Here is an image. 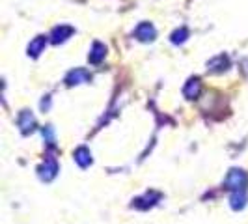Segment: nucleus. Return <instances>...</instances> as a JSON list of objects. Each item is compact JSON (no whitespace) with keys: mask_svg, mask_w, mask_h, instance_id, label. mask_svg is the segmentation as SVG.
<instances>
[{"mask_svg":"<svg viewBox=\"0 0 248 224\" xmlns=\"http://www.w3.org/2000/svg\"><path fill=\"white\" fill-rule=\"evenodd\" d=\"M19 125H21V129L23 131H32V125H34V118L30 116V112H23L21 114V120H19Z\"/></svg>","mask_w":248,"mask_h":224,"instance_id":"obj_6","label":"nucleus"},{"mask_svg":"<svg viewBox=\"0 0 248 224\" xmlns=\"http://www.w3.org/2000/svg\"><path fill=\"white\" fill-rule=\"evenodd\" d=\"M56 170H58L56 161H54V159H47V164L43 166V172H41L43 179H52V177H54V174H56Z\"/></svg>","mask_w":248,"mask_h":224,"instance_id":"obj_5","label":"nucleus"},{"mask_svg":"<svg viewBox=\"0 0 248 224\" xmlns=\"http://www.w3.org/2000/svg\"><path fill=\"white\" fill-rule=\"evenodd\" d=\"M153 36H155V30H153V26L149 25V23H144V25H140L137 28V37H140L142 41L153 39Z\"/></svg>","mask_w":248,"mask_h":224,"instance_id":"obj_2","label":"nucleus"},{"mask_svg":"<svg viewBox=\"0 0 248 224\" xmlns=\"http://www.w3.org/2000/svg\"><path fill=\"white\" fill-rule=\"evenodd\" d=\"M45 43H47V39H45V37H37L36 41L28 47V52H32V54L36 56V54H39V50L45 47Z\"/></svg>","mask_w":248,"mask_h":224,"instance_id":"obj_8","label":"nucleus"},{"mask_svg":"<svg viewBox=\"0 0 248 224\" xmlns=\"http://www.w3.org/2000/svg\"><path fill=\"white\" fill-rule=\"evenodd\" d=\"M103 56H105V47H103L101 43H95V45H93V50H92V54H90V60H92L93 64H97Z\"/></svg>","mask_w":248,"mask_h":224,"instance_id":"obj_7","label":"nucleus"},{"mask_svg":"<svg viewBox=\"0 0 248 224\" xmlns=\"http://www.w3.org/2000/svg\"><path fill=\"white\" fill-rule=\"evenodd\" d=\"M245 183H247V176L241 170H232L228 179H226V185L230 187L232 191H245Z\"/></svg>","mask_w":248,"mask_h":224,"instance_id":"obj_1","label":"nucleus"},{"mask_svg":"<svg viewBox=\"0 0 248 224\" xmlns=\"http://www.w3.org/2000/svg\"><path fill=\"white\" fill-rule=\"evenodd\" d=\"M75 161L78 162L82 168L84 166H88L90 162H92V157H90V151H88L86 148H80V149H77V153H75Z\"/></svg>","mask_w":248,"mask_h":224,"instance_id":"obj_4","label":"nucleus"},{"mask_svg":"<svg viewBox=\"0 0 248 224\" xmlns=\"http://www.w3.org/2000/svg\"><path fill=\"white\" fill-rule=\"evenodd\" d=\"M69 34H71V28H67V26H62V28H56V30H54V34H52V41H56V43H58V41H63V39H65V37L63 36H69Z\"/></svg>","mask_w":248,"mask_h":224,"instance_id":"obj_9","label":"nucleus"},{"mask_svg":"<svg viewBox=\"0 0 248 224\" xmlns=\"http://www.w3.org/2000/svg\"><path fill=\"white\" fill-rule=\"evenodd\" d=\"M198 88H200V84L196 80H190V84L185 88V96L186 97H194V96L198 94Z\"/></svg>","mask_w":248,"mask_h":224,"instance_id":"obj_10","label":"nucleus"},{"mask_svg":"<svg viewBox=\"0 0 248 224\" xmlns=\"http://www.w3.org/2000/svg\"><path fill=\"white\" fill-rule=\"evenodd\" d=\"M43 137H47L49 144H52V142H54V133H52V129H50V127H45V131H43Z\"/></svg>","mask_w":248,"mask_h":224,"instance_id":"obj_11","label":"nucleus"},{"mask_svg":"<svg viewBox=\"0 0 248 224\" xmlns=\"http://www.w3.org/2000/svg\"><path fill=\"white\" fill-rule=\"evenodd\" d=\"M90 79V75L84 71V69H77V71H71L69 77H67V82L69 84H78V82H86Z\"/></svg>","mask_w":248,"mask_h":224,"instance_id":"obj_3","label":"nucleus"}]
</instances>
